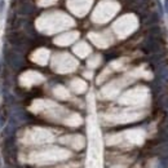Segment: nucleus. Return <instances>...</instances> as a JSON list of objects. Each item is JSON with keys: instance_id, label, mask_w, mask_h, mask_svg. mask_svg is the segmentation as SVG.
<instances>
[{"instance_id": "39448f33", "label": "nucleus", "mask_w": 168, "mask_h": 168, "mask_svg": "<svg viewBox=\"0 0 168 168\" xmlns=\"http://www.w3.org/2000/svg\"><path fill=\"white\" fill-rule=\"evenodd\" d=\"M164 106L167 107V109H168V97H167V98H166V102H164Z\"/></svg>"}, {"instance_id": "20e7f679", "label": "nucleus", "mask_w": 168, "mask_h": 168, "mask_svg": "<svg viewBox=\"0 0 168 168\" xmlns=\"http://www.w3.org/2000/svg\"><path fill=\"white\" fill-rule=\"evenodd\" d=\"M164 8H166V10L168 12V0H166V2H164Z\"/></svg>"}, {"instance_id": "f03ea898", "label": "nucleus", "mask_w": 168, "mask_h": 168, "mask_svg": "<svg viewBox=\"0 0 168 168\" xmlns=\"http://www.w3.org/2000/svg\"><path fill=\"white\" fill-rule=\"evenodd\" d=\"M159 78L162 79V82H163L164 84L168 85V67H162L159 70Z\"/></svg>"}, {"instance_id": "7ed1b4c3", "label": "nucleus", "mask_w": 168, "mask_h": 168, "mask_svg": "<svg viewBox=\"0 0 168 168\" xmlns=\"http://www.w3.org/2000/svg\"><path fill=\"white\" fill-rule=\"evenodd\" d=\"M32 10H34V8L31 7V4H23L21 7V13H23V14H30L32 13Z\"/></svg>"}, {"instance_id": "f257e3e1", "label": "nucleus", "mask_w": 168, "mask_h": 168, "mask_svg": "<svg viewBox=\"0 0 168 168\" xmlns=\"http://www.w3.org/2000/svg\"><path fill=\"white\" fill-rule=\"evenodd\" d=\"M4 56H5V59H7V62L12 66L13 69L18 70L20 67H22L23 65V58L20 56V53L17 51H4Z\"/></svg>"}]
</instances>
